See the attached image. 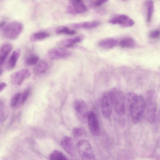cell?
<instances>
[{
	"mask_svg": "<svg viewBox=\"0 0 160 160\" xmlns=\"http://www.w3.org/2000/svg\"><path fill=\"white\" fill-rule=\"evenodd\" d=\"M72 0L74 1H76V2H83V1L82 0Z\"/></svg>",
	"mask_w": 160,
	"mask_h": 160,
	"instance_id": "836d02e7",
	"label": "cell"
},
{
	"mask_svg": "<svg viewBox=\"0 0 160 160\" xmlns=\"http://www.w3.org/2000/svg\"><path fill=\"white\" fill-rule=\"evenodd\" d=\"M12 49V45L9 44H5L0 48V67L4 63L7 56Z\"/></svg>",
	"mask_w": 160,
	"mask_h": 160,
	"instance_id": "2e32d148",
	"label": "cell"
},
{
	"mask_svg": "<svg viewBox=\"0 0 160 160\" xmlns=\"http://www.w3.org/2000/svg\"><path fill=\"white\" fill-rule=\"evenodd\" d=\"M39 61L38 57L35 55H31L28 57L25 60L26 64L28 65H36Z\"/></svg>",
	"mask_w": 160,
	"mask_h": 160,
	"instance_id": "d4e9b609",
	"label": "cell"
},
{
	"mask_svg": "<svg viewBox=\"0 0 160 160\" xmlns=\"http://www.w3.org/2000/svg\"><path fill=\"white\" fill-rule=\"evenodd\" d=\"M144 99V114L146 119L149 122H153L155 120L157 110L155 93L151 90L148 91Z\"/></svg>",
	"mask_w": 160,
	"mask_h": 160,
	"instance_id": "7a4b0ae2",
	"label": "cell"
},
{
	"mask_svg": "<svg viewBox=\"0 0 160 160\" xmlns=\"http://www.w3.org/2000/svg\"><path fill=\"white\" fill-rule=\"evenodd\" d=\"M30 91V88L27 87L24 90L21 96V101L22 103H24L28 99Z\"/></svg>",
	"mask_w": 160,
	"mask_h": 160,
	"instance_id": "f1b7e54d",
	"label": "cell"
},
{
	"mask_svg": "<svg viewBox=\"0 0 160 160\" xmlns=\"http://www.w3.org/2000/svg\"><path fill=\"white\" fill-rule=\"evenodd\" d=\"M7 112L3 106V103L0 106V122L4 121L7 117Z\"/></svg>",
	"mask_w": 160,
	"mask_h": 160,
	"instance_id": "83f0119b",
	"label": "cell"
},
{
	"mask_svg": "<svg viewBox=\"0 0 160 160\" xmlns=\"http://www.w3.org/2000/svg\"><path fill=\"white\" fill-rule=\"evenodd\" d=\"M127 99L132 122L137 124L141 121L144 114V98L142 95L130 92L128 94Z\"/></svg>",
	"mask_w": 160,
	"mask_h": 160,
	"instance_id": "6da1fadb",
	"label": "cell"
},
{
	"mask_svg": "<svg viewBox=\"0 0 160 160\" xmlns=\"http://www.w3.org/2000/svg\"><path fill=\"white\" fill-rule=\"evenodd\" d=\"M77 148L78 153L82 160H93L95 157L92 147L87 140L81 139L77 144Z\"/></svg>",
	"mask_w": 160,
	"mask_h": 160,
	"instance_id": "5b68a950",
	"label": "cell"
},
{
	"mask_svg": "<svg viewBox=\"0 0 160 160\" xmlns=\"http://www.w3.org/2000/svg\"><path fill=\"white\" fill-rule=\"evenodd\" d=\"M33 69V72L36 75H40L44 73L48 68V65L44 61H41L35 65Z\"/></svg>",
	"mask_w": 160,
	"mask_h": 160,
	"instance_id": "ac0fdd59",
	"label": "cell"
},
{
	"mask_svg": "<svg viewBox=\"0 0 160 160\" xmlns=\"http://www.w3.org/2000/svg\"><path fill=\"white\" fill-rule=\"evenodd\" d=\"M117 40L112 38H105L101 41L99 43L100 47L106 49H111L115 47L117 44Z\"/></svg>",
	"mask_w": 160,
	"mask_h": 160,
	"instance_id": "d6986e66",
	"label": "cell"
},
{
	"mask_svg": "<svg viewBox=\"0 0 160 160\" xmlns=\"http://www.w3.org/2000/svg\"><path fill=\"white\" fill-rule=\"evenodd\" d=\"M87 120L89 129L91 134L94 136H98L100 134L99 122L93 111H91L88 112Z\"/></svg>",
	"mask_w": 160,
	"mask_h": 160,
	"instance_id": "52a82bcc",
	"label": "cell"
},
{
	"mask_svg": "<svg viewBox=\"0 0 160 160\" xmlns=\"http://www.w3.org/2000/svg\"><path fill=\"white\" fill-rule=\"evenodd\" d=\"M154 10L153 2L150 0L148 2V11L147 14L146 20L147 22L149 23L151 22Z\"/></svg>",
	"mask_w": 160,
	"mask_h": 160,
	"instance_id": "cb8c5ba5",
	"label": "cell"
},
{
	"mask_svg": "<svg viewBox=\"0 0 160 160\" xmlns=\"http://www.w3.org/2000/svg\"><path fill=\"white\" fill-rule=\"evenodd\" d=\"M21 93L18 92L15 93L13 96L10 102V105L11 107L13 108L17 105L21 98Z\"/></svg>",
	"mask_w": 160,
	"mask_h": 160,
	"instance_id": "4316f807",
	"label": "cell"
},
{
	"mask_svg": "<svg viewBox=\"0 0 160 160\" xmlns=\"http://www.w3.org/2000/svg\"><path fill=\"white\" fill-rule=\"evenodd\" d=\"M100 24V22L98 21L74 23L72 27L76 29H90L98 27Z\"/></svg>",
	"mask_w": 160,
	"mask_h": 160,
	"instance_id": "9a60e30c",
	"label": "cell"
},
{
	"mask_svg": "<svg viewBox=\"0 0 160 160\" xmlns=\"http://www.w3.org/2000/svg\"><path fill=\"white\" fill-rule=\"evenodd\" d=\"M49 34L46 32H42L35 33L30 38L32 42H34L45 39L49 36Z\"/></svg>",
	"mask_w": 160,
	"mask_h": 160,
	"instance_id": "44dd1931",
	"label": "cell"
},
{
	"mask_svg": "<svg viewBox=\"0 0 160 160\" xmlns=\"http://www.w3.org/2000/svg\"><path fill=\"white\" fill-rule=\"evenodd\" d=\"M83 38V36H79L72 38L63 39L58 42L57 44L66 48H72L76 43L80 42Z\"/></svg>",
	"mask_w": 160,
	"mask_h": 160,
	"instance_id": "4fadbf2b",
	"label": "cell"
},
{
	"mask_svg": "<svg viewBox=\"0 0 160 160\" xmlns=\"http://www.w3.org/2000/svg\"><path fill=\"white\" fill-rule=\"evenodd\" d=\"M108 22L112 24H119L124 28L132 27L134 24V22L132 19L127 15L123 14L114 16L110 18Z\"/></svg>",
	"mask_w": 160,
	"mask_h": 160,
	"instance_id": "30bf717a",
	"label": "cell"
},
{
	"mask_svg": "<svg viewBox=\"0 0 160 160\" xmlns=\"http://www.w3.org/2000/svg\"><path fill=\"white\" fill-rule=\"evenodd\" d=\"M112 93L113 106L117 114L123 115L125 109V99L124 95L120 90L116 88L111 90Z\"/></svg>",
	"mask_w": 160,
	"mask_h": 160,
	"instance_id": "277c9868",
	"label": "cell"
},
{
	"mask_svg": "<svg viewBox=\"0 0 160 160\" xmlns=\"http://www.w3.org/2000/svg\"><path fill=\"white\" fill-rule=\"evenodd\" d=\"M72 134L75 137H79L83 135L85 133L84 129L81 127H76L73 128L72 130Z\"/></svg>",
	"mask_w": 160,
	"mask_h": 160,
	"instance_id": "484cf974",
	"label": "cell"
},
{
	"mask_svg": "<svg viewBox=\"0 0 160 160\" xmlns=\"http://www.w3.org/2000/svg\"><path fill=\"white\" fill-rule=\"evenodd\" d=\"M109 0H100L101 3L102 4L103 3H104L107 1H108Z\"/></svg>",
	"mask_w": 160,
	"mask_h": 160,
	"instance_id": "d6a6232c",
	"label": "cell"
},
{
	"mask_svg": "<svg viewBox=\"0 0 160 160\" xmlns=\"http://www.w3.org/2000/svg\"><path fill=\"white\" fill-rule=\"evenodd\" d=\"M23 25L20 22L15 21L6 24L2 29V34L5 38L14 40L21 33Z\"/></svg>",
	"mask_w": 160,
	"mask_h": 160,
	"instance_id": "3957f363",
	"label": "cell"
},
{
	"mask_svg": "<svg viewBox=\"0 0 160 160\" xmlns=\"http://www.w3.org/2000/svg\"><path fill=\"white\" fill-rule=\"evenodd\" d=\"M101 111L105 117H109L111 115L113 106L112 92L110 90L102 95L101 101Z\"/></svg>",
	"mask_w": 160,
	"mask_h": 160,
	"instance_id": "8992f818",
	"label": "cell"
},
{
	"mask_svg": "<svg viewBox=\"0 0 160 160\" xmlns=\"http://www.w3.org/2000/svg\"><path fill=\"white\" fill-rule=\"evenodd\" d=\"M120 46L124 48H133L136 43L135 40L131 38H127L122 40L119 42Z\"/></svg>",
	"mask_w": 160,
	"mask_h": 160,
	"instance_id": "7402d4cb",
	"label": "cell"
},
{
	"mask_svg": "<svg viewBox=\"0 0 160 160\" xmlns=\"http://www.w3.org/2000/svg\"><path fill=\"white\" fill-rule=\"evenodd\" d=\"M2 69H0V76L2 74Z\"/></svg>",
	"mask_w": 160,
	"mask_h": 160,
	"instance_id": "e575fe53",
	"label": "cell"
},
{
	"mask_svg": "<svg viewBox=\"0 0 160 160\" xmlns=\"http://www.w3.org/2000/svg\"><path fill=\"white\" fill-rule=\"evenodd\" d=\"M31 74L27 69H23L12 73L10 76L11 83L17 86L21 85L23 81L28 78Z\"/></svg>",
	"mask_w": 160,
	"mask_h": 160,
	"instance_id": "8fae6325",
	"label": "cell"
},
{
	"mask_svg": "<svg viewBox=\"0 0 160 160\" xmlns=\"http://www.w3.org/2000/svg\"><path fill=\"white\" fill-rule=\"evenodd\" d=\"M6 22L4 20L1 21L0 22V29H2L6 25Z\"/></svg>",
	"mask_w": 160,
	"mask_h": 160,
	"instance_id": "1f68e13d",
	"label": "cell"
},
{
	"mask_svg": "<svg viewBox=\"0 0 160 160\" xmlns=\"http://www.w3.org/2000/svg\"><path fill=\"white\" fill-rule=\"evenodd\" d=\"M50 160H66L68 158L61 152L57 150H54L49 156Z\"/></svg>",
	"mask_w": 160,
	"mask_h": 160,
	"instance_id": "ffe728a7",
	"label": "cell"
},
{
	"mask_svg": "<svg viewBox=\"0 0 160 160\" xmlns=\"http://www.w3.org/2000/svg\"><path fill=\"white\" fill-rule=\"evenodd\" d=\"M61 145L62 147L68 154L73 156L75 154V149L73 142L71 137L66 136L62 139Z\"/></svg>",
	"mask_w": 160,
	"mask_h": 160,
	"instance_id": "7c38bea8",
	"label": "cell"
},
{
	"mask_svg": "<svg viewBox=\"0 0 160 160\" xmlns=\"http://www.w3.org/2000/svg\"><path fill=\"white\" fill-rule=\"evenodd\" d=\"M71 5L68 8V10L72 13L79 14L84 12L87 10V7L83 2L73 1Z\"/></svg>",
	"mask_w": 160,
	"mask_h": 160,
	"instance_id": "5bb4252c",
	"label": "cell"
},
{
	"mask_svg": "<svg viewBox=\"0 0 160 160\" xmlns=\"http://www.w3.org/2000/svg\"><path fill=\"white\" fill-rule=\"evenodd\" d=\"M7 84L4 82H0V92L6 87Z\"/></svg>",
	"mask_w": 160,
	"mask_h": 160,
	"instance_id": "4dcf8cb0",
	"label": "cell"
},
{
	"mask_svg": "<svg viewBox=\"0 0 160 160\" xmlns=\"http://www.w3.org/2000/svg\"><path fill=\"white\" fill-rule=\"evenodd\" d=\"M160 35V31L159 30L156 29L152 31L149 33V37L153 39L158 38Z\"/></svg>",
	"mask_w": 160,
	"mask_h": 160,
	"instance_id": "f546056e",
	"label": "cell"
},
{
	"mask_svg": "<svg viewBox=\"0 0 160 160\" xmlns=\"http://www.w3.org/2000/svg\"><path fill=\"white\" fill-rule=\"evenodd\" d=\"M74 107L78 118L81 121L85 122L88 112L85 102L81 99H77L74 102Z\"/></svg>",
	"mask_w": 160,
	"mask_h": 160,
	"instance_id": "9c48e42d",
	"label": "cell"
},
{
	"mask_svg": "<svg viewBox=\"0 0 160 160\" xmlns=\"http://www.w3.org/2000/svg\"><path fill=\"white\" fill-rule=\"evenodd\" d=\"M20 52L19 49H17L12 52L8 61L7 66V70H10L15 67L20 57Z\"/></svg>",
	"mask_w": 160,
	"mask_h": 160,
	"instance_id": "e0dca14e",
	"label": "cell"
},
{
	"mask_svg": "<svg viewBox=\"0 0 160 160\" xmlns=\"http://www.w3.org/2000/svg\"><path fill=\"white\" fill-rule=\"evenodd\" d=\"M56 32L57 34H64L68 35H73L75 34L76 31L74 30L71 29L67 27L61 26L56 28Z\"/></svg>",
	"mask_w": 160,
	"mask_h": 160,
	"instance_id": "603a6c76",
	"label": "cell"
},
{
	"mask_svg": "<svg viewBox=\"0 0 160 160\" xmlns=\"http://www.w3.org/2000/svg\"><path fill=\"white\" fill-rule=\"evenodd\" d=\"M124 1H127V0H123Z\"/></svg>",
	"mask_w": 160,
	"mask_h": 160,
	"instance_id": "8d00e7d4",
	"label": "cell"
},
{
	"mask_svg": "<svg viewBox=\"0 0 160 160\" xmlns=\"http://www.w3.org/2000/svg\"><path fill=\"white\" fill-rule=\"evenodd\" d=\"M2 102H0V106L1 105L2 103Z\"/></svg>",
	"mask_w": 160,
	"mask_h": 160,
	"instance_id": "d590c367",
	"label": "cell"
},
{
	"mask_svg": "<svg viewBox=\"0 0 160 160\" xmlns=\"http://www.w3.org/2000/svg\"><path fill=\"white\" fill-rule=\"evenodd\" d=\"M71 52L61 47H55L50 49L48 55L50 59L58 60L67 58L71 56Z\"/></svg>",
	"mask_w": 160,
	"mask_h": 160,
	"instance_id": "ba28073f",
	"label": "cell"
}]
</instances>
